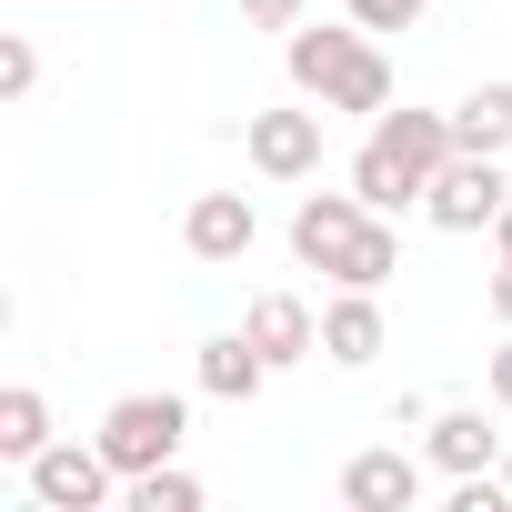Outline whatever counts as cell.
Segmentation results:
<instances>
[{"mask_svg":"<svg viewBox=\"0 0 512 512\" xmlns=\"http://www.w3.org/2000/svg\"><path fill=\"white\" fill-rule=\"evenodd\" d=\"M292 241H302V262H312V272H342V282H362V292L392 272V231L372 221L362 191H322V201H302Z\"/></svg>","mask_w":512,"mask_h":512,"instance_id":"cell-1","label":"cell"},{"mask_svg":"<svg viewBox=\"0 0 512 512\" xmlns=\"http://www.w3.org/2000/svg\"><path fill=\"white\" fill-rule=\"evenodd\" d=\"M292 81L342 101V111H382V91H392V71L362 31H292Z\"/></svg>","mask_w":512,"mask_h":512,"instance_id":"cell-2","label":"cell"},{"mask_svg":"<svg viewBox=\"0 0 512 512\" xmlns=\"http://www.w3.org/2000/svg\"><path fill=\"white\" fill-rule=\"evenodd\" d=\"M171 442H181V402H171V392H121V402H111V422H101V452H111L121 472L171 462Z\"/></svg>","mask_w":512,"mask_h":512,"instance_id":"cell-3","label":"cell"},{"mask_svg":"<svg viewBox=\"0 0 512 512\" xmlns=\"http://www.w3.org/2000/svg\"><path fill=\"white\" fill-rule=\"evenodd\" d=\"M111 472H121V462H111V452H81V442H41V452H31V482H41L51 512H91V502L111 492Z\"/></svg>","mask_w":512,"mask_h":512,"instance_id":"cell-4","label":"cell"},{"mask_svg":"<svg viewBox=\"0 0 512 512\" xmlns=\"http://www.w3.org/2000/svg\"><path fill=\"white\" fill-rule=\"evenodd\" d=\"M492 211H502V171H492V151H452V161L432 171V221L472 231V221H492Z\"/></svg>","mask_w":512,"mask_h":512,"instance_id":"cell-5","label":"cell"},{"mask_svg":"<svg viewBox=\"0 0 512 512\" xmlns=\"http://www.w3.org/2000/svg\"><path fill=\"white\" fill-rule=\"evenodd\" d=\"M251 161H262L272 181L312 171L322 161V111H262V121H251Z\"/></svg>","mask_w":512,"mask_h":512,"instance_id":"cell-6","label":"cell"},{"mask_svg":"<svg viewBox=\"0 0 512 512\" xmlns=\"http://www.w3.org/2000/svg\"><path fill=\"white\" fill-rule=\"evenodd\" d=\"M181 241L201 251V262H231V251H251V201H241V191H201L191 221H181Z\"/></svg>","mask_w":512,"mask_h":512,"instance_id":"cell-7","label":"cell"},{"mask_svg":"<svg viewBox=\"0 0 512 512\" xmlns=\"http://www.w3.org/2000/svg\"><path fill=\"white\" fill-rule=\"evenodd\" d=\"M412 492H422V472H412L402 452H362V462L342 472V502H352V512H412Z\"/></svg>","mask_w":512,"mask_h":512,"instance_id":"cell-8","label":"cell"},{"mask_svg":"<svg viewBox=\"0 0 512 512\" xmlns=\"http://www.w3.org/2000/svg\"><path fill=\"white\" fill-rule=\"evenodd\" d=\"M372 141H382V151H392V161H412V171H422V181H432V171H442V161H452V151H462V141H452V121H442V111H392V121H382V131H372Z\"/></svg>","mask_w":512,"mask_h":512,"instance_id":"cell-9","label":"cell"},{"mask_svg":"<svg viewBox=\"0 0 512 512\" xmlns=\"http://www.w3.org/2000/svg\"><path fill=\"white\" fill-rule=\"evenodd\" d=\"M241 332H251V342H262L272 362H292V352H312V312H302L292 292H262V302H251V312H241Z\"/></svg>","mask_w":512,"mask_h":512,"instance_id":"cell-10","label":"cell"},{"mask_svg":"<svg viewBox=\"0 0 512 512\" xmlns=\"http://www.w3.org/2000/svg\"><path fill=\"white\" fill-rule=\"evenodd\" d=\"M452 141H462V151H502V141H512V81H482V91H462V111H452Z\"/></svg>","mask_w":512,"mask_h":512,"instance_id":"cell-11","label":"cell"},{"mask_svg":"<svg viewBox=\"0 0 512 512\" xmlns=\"http://www.w3.org/2000/svg\"><path fill=\"white\" fill-rule=\"evenodd\" d=\"M262 342H251V332H221V342H201V382L211 392H262Z\"/></svg>","mask_w":512,"mask_h":512,"instance_id":"cell-12","label":"cell"},{"mask_svg":"<svg viewBox=\"0 0 512 512\" xmlns=\"http://www.w3.org/2000/svg\"><path fill=\"white\" fill-rule=\"evenodd\" d=\"M322 352H342V362L382 352V312L362 302V282H352V302H332V312H322Z\"/></svg>","mask_w":512,"mask_h":512,"instance_id":"cell-13","label":"cell"},{"mask_svg":"<svg viewBox=\"0 0 512 512\" xmlns=\"http://www.w3.org/2000/svg\"><path fill=\"white\" fill-rule=\"evenodd\" d=\"M352 181H362V201H372V211H392V201H412V191H432V181H422L412 161H392L382 141H372V151L352 161Z\"/></svg>","mask_w":512,"mask_h":512,"instance_id":"cell-14","label":"cell"},{"mask_svg":"<svg viewBox=\"0 0 512 512\" xmlns=\"http://www.w3.org/2000/svg\"><path fill=\"white\" fill-rule=\"evenodd\" d=\"M432 462H452V472H482V462H492V432H482V412H442V422H432Z\"/></svg>","mask_w":512,"mask_h":512,"instance_id":"cell-15","label":"cell"},{"mask_svg":"<svg viewBox=\"0 0 512 512\" xmlns=\"http://www.w3.org/2000/svg\"><path fill=\"white\" fill-rule=\"evenodd\" d=\"M41 422H51L41 392H0V452H41V442H51Z\"/></svg>","mask_w":512,"mask_h":512,"instance_id":"cell-16","label":"cell"},{"mask_svg":"<svg viewBox=\"0 0 512 512\" xmlns=\"http://www.w3.org/2000/svg\"><path fill=\"white\" fill-rule=\"evenodd\" d=\"M191 502H201V482H191V472H161V462H151V472L131 482V512H191Z\"/></svg>","mask_w":512,"mask_h":512,"instance_id":"cell-17","label":"cell"},{"mask_svg":"<svg viewBox=\"0 0 512 512\" xmlns=\"http://www.w3.org/2000/svg\"><path fill=\"white\" fill-rule=\"evenodd\" d=\"M352 11H362V21H372V31H402V21H412V11H422V0H352Z\"/></svg>","mask_w":512,"mask_h":512,"instance_id":"cell-18","label":"cell"},{"mask_svg":"<svg viewBox=\"0 0 512 512\" xmlns=\"http://www.w3.org/2000/svg\"><path fill=\"white\" fill-rule=\"evenodd\" d=\"M492 392H502V402H512V342H502V352H492Z\"/></svg>","mask_w":512,"mask_h":512,"instance_id":"cell-19","label":"cell"},{"mask_svg":"<svg viewBox=\"0 0 512 512\" xmlns=\"http://www.w3.org/2000/svg\"><path fill=\"white\" fill-rule=\"evenodd\" d=\"M302 11V0H251V21H292Z\"/></svg>","mask_w":512,"mask_h":512,"instance_id":"cell-20","label":"cell"},{"mask_svg":"<svg viewBox=\"0 0 512 512\" xmlns=\"http://www.w3.org/2000/svg\"><path fill=\"white\" fill-rule=\"evenodd\" d=\"M492 312H502V322H512V262H502V282H492Z\"/></svg>","mask_w":512,"mask_h":512,"instance_id":"cell-21","label":"cell"},{"mask_svg":"<svg viewBox=\"0 0 512 512\" xmlns=\"http://www.w3.org/2000/svg\"><path fill=\"white\" fill-rule=\"evenodd\" d=\"M492 231H502V262H512V201H502V211H492Z\"/></svg>","mask_w":512,"mask_h":512,"instance_id":"cell-22","label":"cell"},{"mask_svg":"<svg viewBox=\"0 0 512 512\" xmlns=\"http://www.w3.org/2000/svg\"><path fill=\"white\" fill-rule=\"evenodd\" d=\"M502 492H512V462H502Z\"/></svg>","mask_w":512,"mask_h":512,"instance_id":"cell-23","label":"cell"}]
</instances>
